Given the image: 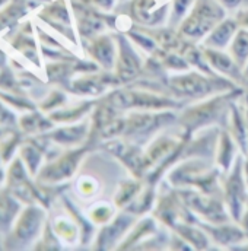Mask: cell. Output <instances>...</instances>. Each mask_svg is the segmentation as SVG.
<instances>
[{"label": "cell", "instance_id": "cell-15", "mask_svg": "<svg viewBox=\"0 0 248 251\" xmlns=\"http://www.w3.org/2000/svg\"><path fill=\"white\" fill-rule=\"evenodd\" d=\"M232 57L240 67H243L248 60V31L241 29L232 41Z\"/></svg>", "mask_w": 248, "mask_h": 251}, {"label": "cell", "instance_id": "cell-11", "mask_svg": "<svg viewBox=\"0 0 248 251\" xmlns=\"http://www.w3.org/2000/svg\"><path fill=\"white\" fill-rule=\"evenodd\" d=\"M89 53L94 59H97L104 67H113L114 59V46L110 37H98L92 41L89 47Z\"/></svg>", "mask_w": 248, "mask_h": 251}, {"label": "cell", "instance_id": "cell-1", "mask_svg": "<svg viewBox=\"0 0 248 251\" xmlns=\"http://www.w3.org/2000/svg\"><path fill=\"white\" fill-rule=\"evenodd\" d=\"M46 222V210L43 206L34 203L26 204L18 215L10 232L4 237L3 249L7 250H25L34 247V243L38 241L43 226Z\"/></svg>", "mask_w": 248, "mask_h": 251}, {"label": "cell", "instance_id": "cell-13", "mask_svg": "<svg viewBox=\"0 0 248 251\" xmlns=\"http://www.w3.org/2000/svg\"><path fill=\"white\" fill-rule=\"evenodd\" d=\"M231 181L228 183V188H226V196H228V201L232 207V213L234 216L240 218V209H241V197L244 196L243 190V181L238 173H234V176L229 178Z\"/></svg>", "mask_w": 248, "mask_h": 251}, {"label": "cell", "instance_id": "cell-6", "mask_svg": "<svg viewBox=\"0 0 248 251\" xmlns=\"http://www.w3.org/2000/svg\"><path fill=\"white\" fill-rule=\"evenodd\" d=\"M212 83L206 80L203 76L196 73L186 75V76H175L171 79V88L175 91L177 95L181 97H203L210 92Z\"/></svg>", "mask_w": 248, "mask_h": 251}, {"label": "cell", "instance_id": "cell-16", "mask_svg": "<svg viewBox=\"0 0 248 251\" xmlns=\"http://www.w3.org/2000/svg\"><path fill=\"white\" fill-rule=\"evenodd\" d=\"M53 229H54L56 235L59 237V240H64L66 243H72V244L76 241L77 228L72 221H69L63 216H57L53 221Z\"/></svg>", "mask_w": 248, "mask_h": 251}, {"label": "cell", "instance_id": "cell-29", "mask_svg": "<svg viewBox=\"0 0 248 251\" xmlns=\"http://www.w3.org/2000/svg\"><path fill=\"white\" fill-rule=\"evenodd\" d=\"M247 70H248V69H247Z\"/></svg>", "mask_w": 248, "mask_h": 251}, {"label": "cell", "instance_id": "cell-19", "mask_svg": "<svg viewBox=\"0 0 248 251\" xmlns=\"http://www.w3.org/2000/svg\"><path fill=\"white\" fill-rule=\"evenodd\" d=\"M66 101V95L60 92V91H53L47 98L46 101L41 104V110L43 111H53V110H57L63 102Z\"/></svg>", "mask_w": 248, "mask_h": 251}, {"label": "cell", "instance_id": "cell-7", "mask_svg": "<svg viewBox=\"0 0 248 251\" xmlns=\"http://www.w3.org/2000/svg\"><path fill=\"white\" fill-rule=\"evenodd\" d=\"M34 0H9V3L0 9V32L13 29L31 9Z\"/></svg>", "mask_w": 248, "mask_h": 251}, {"label": "cell", "instance_id": "cell-24", "mask_svg": "<svg viewBox=\"0 0 248 251\" xmlns=\"http://www.w3.org/2000/svg\"><path fill=\"white\" fill-rule=\"evenodd\" d=\"M4 177H6V173H4V170L0 167V184H1V181L4 180Z\"/></svg>", "mask_w": 248, "mask_h": 251}, {"label": "cell", "instance_id": "cell-3", "mask_svg": "<svg viewBox=\"0 0 248 251\" xmlns=\"http://www.w3.org/2000/svg\"><path fill=\"white\" fill-rule=\"evenodd\" d=\"M225 16L223 9L213 0H198L181 25V32L191 40H198L210 32Z\"/></svg>", "mask_w": 248, "mask_h": 251}, {"label": "cell", "instance_id": "cell-2", "mask_svg": "<svg viewBox=\"0 0 248 251\" xmlns=\"http://www.w3.org/2000/svg\"><path fill=\"white\" fill-rule=\"evenodd\" d=\"M29 171L26 170L21 156H16L6 173V187L24 204H44L49 207V199L43 188H38L29 180Z\"/></svg>", "mask_w": 248, "mask_h": 251}, {"label": "cell", "instance_id": "cell-25", "mask_svg": "<svg viewBox=\"0 0 248 251\" xmlns=\"http://www.w3.org/2000/svg\"><path fill=\"white\" fill-rule=\"evenodd\" d=\"M9 131H6V130H3V128H0V139H3L6 134H7Z\"/></svg>", "mask_w": 248, "mask_h": 251}, {"label": "cell", "instance_id": "cell-21", "mask_svg": "<svg viewBox=\"0 0 248 251\" xmlns=\"http://www.w3.org/2000/svg\"><path fill=\"white\" fill-rule=\"evenodd\" d=\"M191 3H193V0H175L174 1V15L177 19L186 13V10Z\"/></svg>", "mask_w": 248, "mask_h": 251}, {"label": "cell", "instance_id": "cell-14", "mask_svg": "<svg viewBox=\"0 0 248 251\" xmlns=\"http://www.w3.org/2000/svg\"><path fill=\"white\" fill-rule=\"evenodd\" d=\"M24 133L19 131H10L3 139H0V156L3 162H10L15 152L21 148Z\"/></svg>", "mask_w": 248, "mask_h": 251}, {"label": "cell", "instance_id": "cell-22", "mask_svg": "<svg viewBox=\"0 0 248 251\" xmlns=\"http://www.w3.org/2000/svg\"><path fill=\"white\" fill-rule=\"evenodd\" d=\"M247 0H219V3L228 9H234V7H238L240 4L246 3Z\"/></svg>", "mask_w": 248, "mask_h": 251}, {"label": "cell", "instance_id": "cell-23", "mask_svg": "<svg viewBox=\"0 0 248 251\" xmlns=\"http://www.w3.org/2000/svg\"><path fill=\"white\" fill-rule=\"evenodd\" d=\"M6 63H7V56H6L4 51L0 50V69H3L6 66Z\"/></svg>", "mask_w": 248, "mask_h": 251}, {"label": "cell", "instance_id": "cell-5", "mask_svg": "<svg viewBox=\"0 0 248 251\" xmlns=\"http://www.w3.org/2000/svg\"><path fill=\"white\" fill-rule=\"evenodd\" d=\"M22 201L7 187L0 188V235H7L22 210Z\"/></svg>", "mask_w": 248, "mask_h": 251}, {"label": "cell", "instance_id": "cell-27", "mask_svg": "<svg viewBox=\"0 0 248 251\" xmlns=\"http://www.w3.org/2000/svg\"><path fill=\"white\" fill-rule=\"evenodd\" d=\"M1 162H3V161H1V156H0V164H1Z\"/></svg>", "mask_w": 248, "mask_h": 251}, {"label": "cell", "instance_id": "cell-26", "mask_svg": "<svg viewBox=\"0 0 248 251\" xmlns=\"http://www.w3.org/2000/svg\"><path fill=\"white\" fill-rule=\"evenodd\" d=\"M7 3H9V0H0V9H1V7H4Z\"/></svg>", "mask_w": 248, "mask_h": 251}, {"label": "cell", "instance_id": "cell-4", "mask_svg": "<svg viewBox=\"0 0 248 251\" xmlns=\"http://www.w3.org/2000/svg\"><path fill=\"white\" fill-rule=\"evenodd\" d=\"M83 153L85 149H74L63 153L60 158L54 159L46 167H41L40 173L37 174V180L46 184H57L69 180L74 174L80 159L83 158Z\"/></svg>", "mask_w": 248, "mask_h": 251}, {"label": "cell", "instance_id": "cell-12", "mask_svg": "<svg viewBox=\"0 0 248 251\" xmlns=\"http://www.w3.org/2000/svg\"><path fill=\"white\" fill-rule=\"evenodd\" d=\"M38 16L41 19L47 21L49 24L60 22L63 25H70V13L66 7L64 0H56V1L47 4Z\"/></svg>", "mask_w": 248, "mask_h": 251}, {"label": "cell", "instance_id": "cell-9", "mask_svg": "<svg viewBox=\"0 0 248 251\" xmlns=\"http://www.w3.org/2000/svg\"><path fill=\"white\" fill-rule=\"evenodd\" d=\"M51 119H46L44 116H41L37 110L34 111H28L26 114H24L19 122V130L24 134H40V133H46L47 130H50L53 127L54 122H50Z\"/></svg>", "mask_w": 248, "mask_h": 251}, {"label": "cell", "instance_id": "cell-8", "mask_svg": "<svg viewBox=\"0 0 248 251\" xmlns=\"http://www.w3.org/2000/svg\"><path fill=\"white\" fill-rule=\"evenodd\" d=\"M238 29V24L232 19H226L219 22L215 29H212L210 35L206 40V46L212 47V49H222L225 47L229 40L232 38V35L237 32Z\"/></svg>", "mask_w": 248, "mask_h": 251}, {"label": "cell", "instance_id": "cell-10", "mask_svg": "<svg viewBox=\"0 0 248 251\" xmlns=\"http://www.w3.org/2000/svg\"><path fill=\"white\" fill-rule=\"evenodd\" d=\"M49 140H53L59 145H74L77 142H80L85 134H86V123L79 126H69V127H63V128H57L53 130L50 133H44Z\"/></svg>", "mask_w": 248, "mask_h": 251}, {"label": "cell", "instance_id": "cell-17", "mask_svg": "<svg viewBox=\"0 0 248 251\" xmlns=\"http://www.w3.org/2000/svg\"><path fill=\"white\" fill-rule=\"evenodd\" d=\"M206 56H207V59H209V62L212 66H215L218 70H221V72H225V73H229L231 70H234V69H237V66L238 64H235V60H232V59H229L228 56H225V54H222L218 49H213V50H207L206 51ZM240 67V66H238Z\"/></svg>", "mask_w": 248, "mask_h": 251}, {"label": "cell", "instance_id": "cell-18", "mask_svg": "<svg viewBox=\"0 0 248 251\" xmlns=\"http://www.w3.org/2000/svg\"><path fill=\"white\" fill-rule=\"evenodd\" d=\"M60 243H59V237L56 235L54 229H51L50 224H46L44 232L43 235L38 238V241L34 244L35 250H53V249H60Z\"/></svg>", "mask_w": 248, "mask_h": 251}, {"label": "cell", "instance_id": "cell-28", "mask_svg": "<svg viewBox=\"0 0 248 251\" xmlns=\"http://www.w3.org/2000/svg\"><path fill=\"white\" fill-rule=\"evenodd\" d=\"M1 247H3V246H0V249H1Z\"/></svg>", "mask_w": 248, "mask_h": 251}, {"label": "cell", "instance_id": "cell-20", "mask_svg": "<svg viewBox=\"0 0 248 251\" xmlns=\"http://www.w3.org/2000/svg\"><path fill=\"white\" fill-rule=\"evenodd\" d=\"M12 110L13 108H10L4 101H0V125H6L9 127L18 126L19 120L16 119V116Z\"/></svg>", "mask_w": 248, "mask_h": 251}]
</instances>
